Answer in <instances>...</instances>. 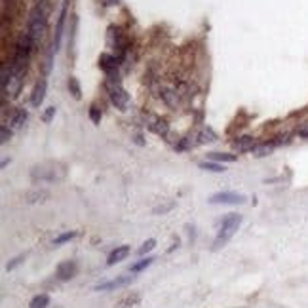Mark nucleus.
<instances>
[{"label":"nucleus","instance_id":"31","mask_svg":"<svg viewBox=\"0 0 308 308\" xmlns=\"http://www.w3.org/2000/svg\"><path fill=\"white\" fill-rule=\"evenodd\" d=\"M56 110H58L56 106H48V108H46V112L42 114V120H44L46 124H48V122H52V118L56 116Z\"/></svg>","mask_w":308,"mask_h":308},{"label":"nucleus","instance_id":"23","mask_svg":"<svg viewBox=\"0 0 308 308\" xmlns=\"http://www.w3.org/2000/svg\"><path fill=\"white\" fill-rule=\"evenodd\" d=\"M162 99L166 101V105L170 106H177V103H179V97H177V92L175 90H164L162 92Z\"/></svg>","mask_w":308,"mask_h":308},{"label":"nucleus","instance_id":"30","mask_svg":"<svg viewBox=\"0 0 308 308\" xmlns=\"http://www.w3.org/2000/svg\"><path fill=\"white\" fill-rule=\"evenodd\" d=\"M101 116H103L101 108H97L96 105H92V108H90V118H92V122H94V124H99V122H101Z\"/></svg>","mask_w":308,"mask_h":308},{"label":"nucleus","instance_id":"32","mask_svg":"<svg viewBox=\"0 0 308 308\" xmlns=\"http://www.w3.org/2000/svg\"><path fill=\"white\" fill-rule=\"evenodd\" d=\"M23 259H25V255H20V257H16V259H14L10 264H8V270H14L16 266H20L21 262H23Z\"/></svg>","mask_w":308,"mask_h":308},{"label":"nucleus","instance_id":"9","mask_svg":"<svg viewBox=\"0 0 308 308\" xmlns=\"http://www.w3.org/2000/svg\"><path fill=\"white\" fill-rule=\"evenodd\" d=\"M78 272V264L74 260H63L58 264V270H56V276H58L61 282H68L76 276Z\"/></svg>","mask_w":308,"mask_h":308},{"label":"nucleus","instance_id":"26","mask_svg":"<svg viewBox=\"0 0 308 308\" xmlns=\"http://www.w3.org/2000/svg\"><path fill=\"white\" fill-rule=\"evenodd\" d=\"M175 208V202H168V204H160V206H156L152 210V213L154 215H164V213H168V212H172Z\"/></svg>","mask_w":308,"mask_h":308},{"label":"nucleus","instance_id":"28","mask_svg":"<svg viewBox=\"0 0 308 308\" xmlns=\"http://www.w3.org/2000/svg\"><path fill=\"white\" fill-rule=\"evenodd\" d=\"M12 139V130L8 128V124H2L0 126V141L2 144H6Z\"/></svg>","mask_w":308,"mask_h":308},{"label":"nucleus","instance_id":"24","mask_svg":"<svg viewBox=\"0 0 308 308\" xmlns=\"http://www.w3.org/2000/svg\"><path fill=\"white\" fill-rule=\"evenodd\" d=\"M200 168L206 170V172H213V174H222V172H226V168L221 166L219 162H202Z\"/></svg>","mask_w":308,"mask_h":308},{"label":"nucleus","instance_id":"3","mask_svg":"<svg viewBox=\"0 0 308 308\" xmlns=\"http://www.w3.org/2000/svg\"><path fill=\"white\" fill-rule=\"evenodd\" d=\"M240 224H242V215H238V213H228V215L222 219L221 228H219V234H217V238L213 242L212 250L217 251V250H221V248H224V246L228 244V240L236 234V230L240 228Z\"/></svg>","mask_w":308,"mask_h":308},{"label":"nucleus","instance_id":"17","mask_svg":"<svg viewBox=\"0 0 308 308\" xmlns=\"http://www.w3.org/2000/svg\"><path fill=\"white\" fill-rule=\"evenodd\" d=\"M139 298L141 297H139L137 293H130V295H126L124 298H120V300H118L116 308H134V306H137Z\"/></svg>","mask_w":308,"mask_h":308},{"label":"nucleus","instance_id":"11","mask_svg":"<svg viewBox=\"0 0 308 308\" xmlns=\"http://www.w3.org/2000/svg\"><path fill=\"white\" fill-rule=\"evenodd\" d=\"M134 282V276H118V278L105 282V284H99L96 286V291H110V289H118V288H126Z\"/></svg>","mask_w":308,"mask_h":308},{"label":"nucleus","instance_id":"15","mask_svg":"<svg viewBox=\"0 0 308 308\" xmlns=\"http://www.w3.org/2000/svg\"><path fill=\"white\" fill-rule=\"evenodd\" d=\"M27 202L29 204H34V202H44V200H48L50 198V192L48 190H40V188H34V190H30L27 192Z\"/></svg>","mask_w":308,"mask_h":308},{"label":"nucleus","instance_id":"18","mask_svg":"<svg viewBox=\"0 0 308 308\" xmlns=\"http://www.w3.org/2000/svg\"><path fill=\"white\" fill-rule=\"evenodd\" d=\"M196 139H198V144L212 143V141H217V135H215V132H213L212 128H204L202 132L196 135Z\"/></svg>","mask_w":308,"mask_h":308},{"label":"nucleus","instance_id":"1","mask_svg":"<svg viewBox=\"0 0 308 308\" xmlns=\"http://www.w3.org/2000/svg\"><path fill=\"white\" fill-rule=\"evenodd\" d=\"M48 16L50 6L48 0H40L32 6L29 12V20H27V34H29L32 42L38 46V42L44 38L46 30H48Z\"/></svg>","mask_w":308,"mask_h":308},{"label":"nucleus","instance_id":"29","mask_svg":"<svg viewBox=\"0 0 308 308\" xmlns=\"http://www.w3.org/2000/svg\"><path fill=\"white\" fill-rule=\"evenodd\" d=\"M154 248H156V240L150 238V240H146L143 246L139 248V255H146V253H148V251H152Z\"/></svg>","mask_w":308,"mask_h":308},{"label":"nucleus","instance_id":"5","mask_svg":"<svg viewBox=\"0 0 308 308\" xmlns=\"http://www.w3.org/2000/svg\"><path fill=\"white\" fill-rule=\"evenodd\" d=\"M108 38H110V46L116 50V58L122 59L128 54V48H130V42H128V36L124 34V30L118 29V27H110L108 29Z\"/></svg>","mask_w":308,"mask_h":308},{"label":"nucleus","instance_id":"2","mask_svg":"<svg viewBox=\"0 0 308 308\" xmlns=\"http://www.w3.org/2000/svg\"><path fill=\"white\" fill-rule=\"evenodd\" d=\"M65 175H67V168L59 162H42L30 170V179L38 183H58L61 179H65Z\"/></svg>","mask_w":308,"mask_h":308},{"label":"nucleus","instance_id":"21","mask_svg":"<svg viewBox=\"0 0 308 308\" xmlns=\"http://www.w3.org/2000/svg\"><path fill=\"white\" fill-rule=\"evenodd\" d=\"M68 92L72 94L74 99H82V88H80V82H78L76 76L68 78Z\"/></svg>","mask_w":308,"mask_h":308},{"label":"nucleus","instance_id":"19","mask_svg":"<svg viewBox=\"0 0 308 308\" xmlns=\"http://www.w3.org/2000/svg\"><path fill=\"white\" fill-rule=\"evenodd\" d=\"M27 118H29V114H27V110L25 108H18L14 114H12V126L14 128H21V126L27 122Z\"/></svg>","mask_w":308,"mask_h":308},{"label":"nucleus","instance_id":"6","mask_svg":"<svg viewBox=\"0 0 308 308\" xmlns=\"http://www.w3.org/2000/svg\"><path fill=\"white\" fill-rule=\"evenodd\" d=\"M118 65L120 59L112 54H101L99 56V68L106 74V78H118Z\"/></svg>","mask_w":308,"mask_h":308},{"label":"nucleus","instance_id":"20","mask_svg":"<svg viewBox=\"0 0 308 308\" xmlns=\"http://www.w3.org/2000/svg\"><path fill=\"white\" fill-rule=\"evenodd\" d=\"M78 29V18L70 16V36H68V52H74V38H76Z\"/></svg>","mask_w":308,"mask_h":308},{"label":"nucleus","instance_id":"12","mask_svg":"<svg viewBox=\"0 0 308 308\" xmlns=\"http://www.w3.org/2000/svg\"><path fill=\"white\" fill-rule=\"evenodd\" d=\"M232 144H234V148L238 150V152H251V150H255L259 144H257V141L253 139V137H238L236 141H232Z\"/></svg>","mask_w":308,"mask_h":308},{"label":"nucleus","instance_id":"33","mask_svg":"<svg viewBox=\"0 0 308 308\" xmlns=\"http://www.w3.org/2000/svg\"><path fill=\"white\" fill-rule=\"evenodd\" d=\"M300 137H302V139H308V130H300Z\"/></svg>","mask_w":308,"mask_h":308},{"label":"nucleus","instance_id":"8","mask_svg":"<svg viewBox=\"0 0 308 308\" xmlns=\"http://www.w3.org/2000/svg\"><path fill=\"white\" fill-rule=\"evenodd\" d=\"M248 200L244 194L238 192H217L210 196V204H230V206H238V204H244Z\"/></svg>","mask_w":308,"mask_h":308},{"label":"nucleus","instance_id":"16","mask_svg":"<svg viewBox=\"0 0 308 308\" xmlns=\"http://www.w3.org/2000/svg\"><path fill=\"white\" fill-rule=\"evenodd\" d=\"M48 306H50V295H46V293L34 295L29 302V308H48Z\"/></svg>","mask_w":308,"mask_h":308},{"label":"nucleus","instance_id":"10","mask_svg":"<svg viewBox=\"0 0 308 308\" xmlns=\"http://www.w3.org/2000/svg\"><path fill=\"white\" fill-rule=\"evenodd\" d=\"M46 90H48V82H46V78H40L38 82L34 84V88H32V94H30V105L38 108V106L44 103Z\"/></svg>","mask_w":308,"mask_h":308},{"label":"nucleus","instance_id":"7","mask_svg":"<svg viewBox=\"0 0 308 308\" xmlns=\"http://www.w3.org/2000/svg\"><path fill=\"white\" fill-rule=\"evenodd\" d=\"M67 8H68V0H63V6L59 12L58 18V25H56V32H54V42H52V48L58 52L61 48V38H63V30H65V20H67Z\"/></svg>","mask_w":308,"mask_h":308},{"label":"nucleus","instance_id":"22","mask_svg":"<svg viewBox=\"0 0 308 308\" xmlns=\"http://www.w3.org/2000/svg\"><path fill=\"white\" fill-rule=\"evenodd\" d=\"M213 162H236V154H226V152H210L208 154Z\"/></svg>","mask_w":308,"mask_h":308},{"label":"nucleus","instance_id":"25","mask_svg":"<svg viewBox=\"0 0 308 308\" xmlns=\"http://www.w3.org/2000/svg\"><path fill=\"white\" fill-rule=\"evenodd\" d=\"M154 262V257H146V259H141L139 262H135V264H132V268H130V272H141V270L148 268L150 264Z\"/></svg>","mask_w":308,"mask_h":308},{"label":"nucleus","instance_id":"27","mask_svg":"<svg viewBox=\"0 0 308 308\" xmlns=\"http://www.w3.org/2000/svg\"><path fill=\"white\" fill-rule=\"evenodd\" d=\"M72 238H76V232H74V230L65 232V234H59L58 238L54 240V244H56V246H61V244H65V242H70Z\"/></svg>","mask_w":308,"mask_h":308},{"label":"nucleus","instance_id":"13","mask_svg":"<svg viewBox=\"0 0 308 308\" xmlns=\"http://www.w3.org/2000/svg\"><path fill=\"white\" fill-rule=\"evenodd\" d=\"M130 255V248L128 246H120V248H116L110 255H108V260H106V264L108 266H112V264H116V262H120V260H124L126 257Z\"/></svg>","mask_w":308,"mask_h":308},{"label":"nucleus","instance_id":"14","mask_svg":"<svg viewBox=\"0 0 308 308\" xmlns=\"http://www.w3.org/2000/svg\"><path fill=\"white\" fill-rule=\"evenodd\" d=\"M150 128V132H154L156 135H160V137H166V135L170 134V124L166 122L164 118H154L152 124L148 126Z\"/></svg>","mask_w":308,"mask_h":308},{"label":"nucleus","instance_id":"4","mask_svg":"<svg viewBox=\"0 0 308 308\" xmlns=\"http://www.w3.org/2000/svg\"><path fill=\"white\" fill-rule=\"evenodd\" d=\"M106 90H108V97L112 101V105L120 110H126V106L130 103V96L126 94V90L116 78H106Z\"/></svg>","mask_w":308,"mask_h":308}]
</instances>
